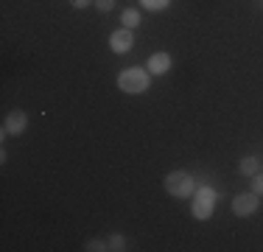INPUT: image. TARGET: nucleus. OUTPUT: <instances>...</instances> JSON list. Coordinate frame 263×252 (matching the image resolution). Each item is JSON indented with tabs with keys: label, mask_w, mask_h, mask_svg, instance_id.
Returning <instances> with one entry per match:
<instances>
[{
	"label": "nucleus",
	"mask_w": 263,
	"mask_h": 252,
	"mask_svg": "<svg viewBox=\"0 0 263 252\" xmlns=\"http://www.w3.org/2000/svg\"><path fill=\"white\" fill-rule=\"evenodd\" d=\"M118 87L123 93H143L148 87V73L140 70V67H129L118 76Z\"/></svg>",
	"instance_id": "f257e3e1"
},
{
	"label": "nucleus",
	"mask_w": 263,
	"mask_h": 252,
	"mask_svg": "<svg viewBox=\"0 0 263 252\" xmlns=\"http://www.w3.org/2000/svg\"><path fill=\"white\" fill-rule=\"evenodd\" d=\"M165 191L171 193V196H191L193 193V179L187 176L185 171H171L165 176Z\"/></svg>",
	"instance_id": "f03ea898"
},
{
	"label": "nucleus",
	"mask_w": 263,
	"mask_h": 252,
	"mask_svg": "<svg viewBox=\"0 0 263 252\" xmlns=\"http://www.w3.org/2000/svg\"><path fill=\"white\" fill-rule=\"evenodd\" d=\"M258 210V193H238L233 199V213L235 216H252Z\"/></svg>",
	"instance_id": "7ed1b4c3"
},
{
	"label": "nucleus",
	"mask_w": 263,
	"mask_h": 252,
	"mask_svg": "<svg viewBox=\"0 0 263 252\" xmlns=\"http://www.w3.org/2000/svg\"><path fill=\"white\" fill-rule=\"evenodd\" d=\"M26 126H28L26 112H23V110H11L9 118H6V123H3V135H23Z\"/></svg>",
	"instance_id": "20e7f679"
},
{
	"label": "nucleus",
	"mask_w": 263,
	"mask_h": 252,
	"mask_svg": "<svg viewBox=\"0 0 263 252\" xmlns=\"http://www.w3.org/2000/svg\"><path fill=\"white\" fill-rule=\"evenodd\" d=\"M135 45V37H132V28H121L115 31V34L109 37V48L115 50V53H126V50Z\"/></svg>",
	"instance_id": "39448f33"
},
{
	"label": "nucleus",
	"mask_w": 263,
	"mask_h": 252,
	"mask_svg": "<svg viewBox=\"0 0 263 252\" xmlns=\"http://www.w3.org/2000/svg\"><path fill=\"white\" fill-rule=\"evenodd\" d=\"M210 210H213V193L202 191V193H199V199L193 202V216H196V219H208Z\"/></svg>",
	"instance_id": "423d86ee"
},
{
	"label": "nucleus",
	"mask_w": 263,
	"mask_h": 252,
	"mask_svg": "<svg viewBox=\"0 0 263 252\" xmlns=\"http://www.w3.org/2000/svg\"><path fill=\"white\" fill-rule=\"evenodd\" d=\"M171 67V56L168 53H152V59H148V70H152L154 76H162Z\"/></svg>",
	"instance_id": "0eeeda50"
},
{
	"label": "nucleus",
	"mask_w": 263,
	"mask_h": 252,
	"mask_svg": "<svg viewBox=\"0 0 263 252\" xmlns=\"http://www.w3.org/2000/svg\"><path fill=\"white\" fill-rule=\"evenodd\" d=\"M121 23L126 25V28H135V25L140 23V11H137V9H126L121 14Z\"/></svg>",
	"instance_id": "6e6552de"
},
{
	"label": "nucleus",
	"mask_w": 263,
	"mask_h": 252,
	"mask_svg": "<svg viewBox=\"0 0 263 252\" xmlns=\"http://www.w3.org/2000/svg\"><path fill=\"white\" fill-rule=\"evenodd\" d=\"M241 174L255 176V174H258V160H255V157H243V160H241Z\"/></svg>",
	"instance_id": "1a4fd4ad"
},
{
	"label": "nucleus",
	"mask_w": 263,
	"mask_h": 252,
	"mask_svg": "<svg viewBox=\"0 0 263 252\" xmlns=\"http://www.w3.org/2000/svg\"><path fill=\"white\" fill-rule=\"evenodd\" d=\"M106 241H109V249H115V252L126 249V238H123V236H109Z\"/></svg>",
	"instance_id": "9d476101"
},
{
	"label": "nucleus",
	"mask_w": 263,
	"mask_h": 252,
	"mask_svg": "<svg viewBox=\"0 0 263 252\" xmlns=\"http://www.w3.org/2000/svg\"><path fill=\"white\" fill-rule=\"evenodd\" d=\"M143 6L152 9V11H160V9H165V6H168V0H143Z\"/></svg>",
	"instance_id": "9b49d317"
},
{
	"label": "nucleus",
	"mask_w": 263,
	"mask_h": 252,
	"mask_svg": "<svg viewBox=\"0 0 263 252\" xmlns=\"http://www.w3.org/2000/svg\"><path fill=\"white\" fill-rule=\"evenodd\" d=\"M84 249H90V252H98V249H109V241H87V244H84Z\"/></svg>",
	"instance_id": "f8f14e48"
},
{
	"label": "nucleus",
	"mask_w": 263,
	"mask_h": 252,
	"mask_svg": "<svg viewBox=\"0 0 263 252\" xmlns=\"http://www.w3.org/2000/svg\"><path fill=\"white\" fill-rule=\"evenodd\" d=\"M92 3H96L98 11H109L112 6H115V0H92Z\"/></svg>",
	"instance_id": "ddd939ff"
},
{
	"label": "nucleus",
	"mask_w": 263,
	"mask_h": 252,
	"mask_svg": "<svg viewBox=\"0 0 263 252\" xmlns=\"http://www.w3.org/2000/svg\"><path fill=\"white\" fill-rule=\"evenodd\" d=\"M252 193H258V196L263 193V176L260 174H255V179H252Z\"/></svg>",
	"instance_id": "4468645a"
},
{
	"label": "nucleus",
	"mask_w": 263,
	"mask_h": 252,
	"mask_svg": "<svg viewBox=\"0 0 263 252\" xmlns=\"http://www.w3.org/2000/svg\"><path fill=\"white\" fill-rule=\"evenodd\" d=\"M70 3H73V9H87L92 0H70Z\"/></svg>",
	"instance_id": "2eb2a0df"
}]
</instances>
